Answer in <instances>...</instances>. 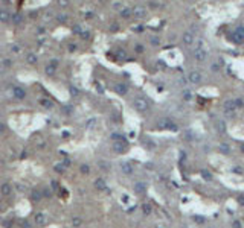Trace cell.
<instances>
[{
    "mask_svg": "<svg viewBox=\"0 0 244 228\" xmlns=\"http://www.w3.org/2000/svg\"><path fill=\"white\" fill-rule=\"evenodd\" d=\"M208 50L206 49H203V47H197L195 50H194V58H195V61L197 62H200V64H203L206 60H208Z\"/></svg>",
    "mask_w": 244,
    "mask_h": 228,
    "instance_id": "7a4b0ae2",
    "label": "cell"
},
{
    "mask_svg": "<svg viewBox=\"0 0 244 228\" xmlns=\"http://www.w3.org/2000/svg\"><path fill=\"white\" fill-rule=\"evenodd\" d=\"M116 91H118L119 94H125V93L128 91V88H127L125 84H118V85H116Z\"/></svg>",
    "mask_w": 244,
    "mask_h": 228,
    "instance_id": "8fae6325",
    "label": "cell"
},
{
    "mask_svg": "<svg viewBox=\"0 0 244 228\" xmlns=\"http://www.w3.org/2000/svg\"><path fill=\"white\" fill-rule=\"evenodd\" d=\"M218 64H220V62H218ZM218 64H212V70H214V72H218V70H220Z\"/></svg>",
    "mask_w": 244,
    "mask_h": 228,
    "instance_id": "44dd1931",
    "label": "cell"
},
{
    "mask_svg": "<svg viewBox=\"0 0 244 228\" xmlns=\"http://www.w3.org/2000/svg\"><path fill=\"white\" fill-rule=\"evenodd\" d=\"M2 192H3V195H9L11 193V186L9 184H3L2 186Z\"/></svg>",
    "mask_w": 244,
    "mask_h": 228,
    "instance_id": "4fadbf2b",
    "label": "cell"
},
{
    "mask_svg": "<svg viewBox=\"0 0 244 228\" xmlns=\"http://www.w3.org/2000/svg\"><path fill=\"white\" fill-rule=\"evenodd\" d=\"M96 187H98V188H104V181H102V180H98V181H96Z\"/></svg>",
    "mask_w": 244,
    "mask_h": 228,
    "instance_id": "2e32d148",
    "label": "cell"
},
{
    "mask_svg": "<svg viewBox=\"0 0 244 228\" xmlns=\"http://www.w3.org/2000/svg\"><path fill=\"white\" fill-rule=\"evenodd\" d=\"M136 52H137V53H140V52H143V46H140V44H137V46H136Z\"/></svg>",
    "mask_w": 244,
    "mask_h": 228,
    "instance_id": "e0dca14e",
    "label": "cell"
},
{
    "mask_svg": "<svg viewBox=\"0 0 244 228\" xmlns=\"http://www.w3.org/2000/svg\"><path fill=\"white\" fill-rule=\"evenodd\" d=\"M151 43H153V44H159V40H157V38L154 36V38H153V40H151Z\"/></svg>",
    "mask_w": 244,
    "mask_h": 228,
    "instance_id": "cb8c5ba5",
    "label": "cell"
},
{
    "mask_svg": "<svg viewBox=\"0 0 244 228\" xmlns=\"http://www.w3.org/2000/svg\"><path fill=\"white\" fill-rule=\"evenodd\" d=\"M241 110H244V105H242V108H241Z\"/></svg>",
    "mask_w": 244,
    "mask_h": 228,
    "instance_id": "484cf974",
    "label": "cell"
},
{
    "mask_svg": "<svg viewBox=\"0 0 244 228\" xmlns=\"http://www.w3.org/2000/svg\"><path fill=\"white\" fill-rule=\"evenodd\" d=\"M215 128H217V131L218 132H226V123H224L223 120H220V122H217V125H215Z\"/></svg>",
    "mask_w": 244,
    "mask_h": 228,
    "instance_id": "30bf717a",
    "label": "cell"
},
{
    "mask_svg": "<svg viewBox=\"0 0 244 228\" xmlns=\"http://www.w3.org/2000/svg\"><path fill=\"white\" fill-rule=\"evenodd\" d=\"M156 228H162V226H156Z\"/></svg>",
    "mask_w": 244,
    "mask_h": 228,
    "instance_id": "d4e9b609",
    "label": "cell"
},
{
    "mask_svg": "<svg viewBox=\"0 0 244 228\" xmlns=\"http://www.w3.org/2000/svg\"><path fill=\"white\" fill-rule=\"evenodd\" d=\"M79 224H81V222H79V219H73V225H75V226H78Z\"/></svg>",
    "mask_w": 244,
    "mask_h": 228,
    "instance_id": "603a6c76",
    "label": "cell"
},
{
    "mask_svg": "<svg viewBox=\"0 0 244 228\" xmlns=\"http://www.w3.org/2000/svg\"><path fill=\"white\" fill-rule=\"evenodd\" d=\"M81 170L84 174H89V166H81Z\"/></svg>",
    "mask_w": 244,
    "mask_h": 228,
    "instance_id": "d6986e66",
    "label": "cell"
},
{
    "mask_svg": "<svg viewBox=\"0 0 244 228\" xmlns=\"http://www.w3.org/2000/svg\"><path fill=\"white\" fill-rule=\"evenodd\" d=\"M182 40H183V43H185L186 46H191V44L194 43V40H195V38H194V34H192V32H189V30H188V32H185V34H183V38H182Z\"/></svg>",
    "mask_w": 244,
    "mask_h": 228,
    "instance_id": "8992f818",
    "label": "cell"
},
{
    "mask_svg": "<svg viewBox=\"0 0 244 228\" xmlns=\"http://www.w3.org/2000/svg\"><path fill=\"white\" fill-rule=\"evenodd\" d=\"M44 219H46V218H44V214H43V213H38V214L35 216V222H37V224H40V225L44 222Z\"/></svg>",
    "mask_w": 244,
    "mask_h": 228,
    "instance_id": "7c38bea8",
    "label": "cell"
},
{
    "mask_svg": "<svg viewBox=\"0 0 244 228\" xmlns=\"http://www.w3.org/2000/svg\"><path fill=\"white\" fill-rule=\"evenodd\" d=\"M131 12H133L137 18H142L145 14H146V9L143 8V6H140V5H137V6H134V9H131Z\"/></svg>",
    "mask_w": 244,
    "mask_h": 228,
    "instance_id": "52a82bcc",
    "label": "cell"
},
{
    "mask_svg": "<svg viewBox=\"0 0 244 228\" xmlns=\"http://www.w3.org/2000/svg\"><path fill=\"white\" fill-rule=\"evenodd\" d=\"M124 170H125V174H131V170H133V169H131L130 164H124Z\"/></svg>",
    "mask_w": 244,
    "mask_h": 228,
    "instance_id": "9a60e30c",
    "label": "cell"
},
{
    "mask_svg": "<svg viewBox=\"0 0 244 228\" xmlns=\"http://www.w3.org/2000/svg\"><path fill=\"white\" fill-rule=\"evenodd\" d=\"M185 99L186 100H191V93L189 91H185Z\"/></svg>",
    "mask_w": 244,
    "mask_h": 228,
    "instance_id": "ac0fdd59",
    "label": "cell"
},
{
    "mask_svg": "<svg viewBox=\"0 0 244 228\" xmlns=\"http://www.w3.org/2000/svg\"><path fill=\"white\" fill-rule=\"evenodd\" d=\"M230 40H233L236 44L242 43V40H244V26H236L233 29V32L230 34Z\"/></svg>",
    "mask_w": 244,
    "mask_h": 228,
    "instance_id": "6da1fadb",
    "label": "cell"
},
{
    "mask_svg": "<svg viewBox=\"0 0 244 228\" xmlns=\"http://www.w3.org/2000/svg\"><path fill=\"white\" fill-rule=\"evenodd\" d=\"M34 199H35V201L40 199V193H38V192H34Z\"/></svg>",
    "mask_w": 244,
    "mask_h": 228,
    "instance_id": "ffe728a7",
    "label": "cell"
},
{
    "mask_svg": "<svg viewBox=\"0 0 244 228\" xmlns=\"http://www.w3.org/2000/svg\"><path fill=\"white\" fill-rule=\"evenodd\" d=\"M236 110H238V108H236V104H235L233 99H226V100H224V111H226L227 116L233 117Z\"/></svg>",
    "mask_w": 244,
    "mask_h": 228,
    "instance_id": "3957f363",
    "label": "cell"
},
{
    "mask_svg": "<svg viewBox=\"0 0 244 228\" xmlns=\"http://www.w3.org/2000/svg\"><path fill=\"white\" fill-rule=\"evenodd\" d=\"M14 94H15V98H17V99H23V98L26 96V91H25L23 88L15 87V88H14Z\"/></svg>",
    "mask_w": 244,
    "mask_h": 228,
    "instance_id": "ba28073f",
    "label": "cell"
},
{
    "mask_svg": "<svg viewBox=\"0 0 244 228\" xmlns=\"http://www.w3.org/2000/svg\"><path fill=\"white\" fill-rule=\"evenodd\" d=\"M28 61H37L35 55H29V56H28Z\"/></svg>",
    "mask_w": 244,
    "mask_h": 228,
    "instance_id": "7402d4cb",
    "label": "cell"
},
{
    "mask_svg": "<svg viewBox=\"0 0 244 228\" xmlns=\"http://www.w3.org/2000/svg\"><path fill=\"white\" fill-rule=\"evenodd\" d=\"M188 81H189L191 84H200L201 82V73L198 70H191L189 73H188Z\"/></svg>",
    "mask_w": 244,
    "mask_h": 228,
    "instance_id": "277c9868",
    "label": "cell"
},
{
    "mask_svg": "<svg viewBox=\"0 0 244 228\" xmlns=\"http://www.w3.org/2000/svg\"><path fill=\"white\" fill-rule=\"evenodd\" d=\"M131 14H133V12H131V9H124L121 15H122V17H130Z\"/></svg>",
    "mask_w": 244,
    "mask_h": 228,
    "instance_id": "5bb4252c",
    "label": "cell"
},
{
    "mask_svg": "<svg viewBox=\"0 0 244 228\" xmlns=\"http://www.w3.org/2000/svg\"><path fill=\"white\" fill-rule=\"evenodd\" d=\"M134 108H136L137 111L143 112V111H146V110L149 108V105H148V102H146L145 99H142V98H137V99H134Z\"/></svg>",
    "mask_w": 244,
    "mask_h": 228,
    "instance_id": "5b68a950",
    "label": "cell"
},
{
    "mask_svg": "<svg viewBox=\"0 0 244 228\" xmlns=\"http://www.w3.org/2000/svg\"><path fill=\"white\" fill-rule=\"evenodd\" d=\"M218 149H220V152H223V154H230V146L227 144V143H220V146H218Z\"/></svg>",
    "mask_w": 244,
    "mask_h": 228,
    "instance_id": "9c48e42d",
    "label": "cell"
}]
</instances>
